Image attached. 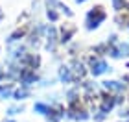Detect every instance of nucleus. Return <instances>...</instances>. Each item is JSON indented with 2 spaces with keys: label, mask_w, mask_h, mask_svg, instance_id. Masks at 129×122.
I'll use <instances>...</instances> for the list:
<instances>
[{
  "label": "nucleus",
  "mask_w": 129,
  "mask_h": 122,
  "mask_svg": "<svg viewBox=\"0 0 129 122\" xmlns=\"http://www.w3.org/2000/svg\"><path fill=\"white\" fill-rule=\"evenodd\" d=\"M103 19H105V13L102 11V8H96L94 11L89 13V17H87V24H89V28H96Z\"/></svg>",
  "instance_id": "1"
},
{
  "label": "nucleus",
  "mask_w": 129,
  "mask_h": 122,
  "mask_svg": "<svg viewBox=\"0 0 129 122\" xmlns=\"http://www.w3.org/2000/svg\"><path fill=\"white\" fill-rule=\"evenodd\" d=\"M114 106V98L113 96H103L102 98V106H100V113H109Z\"/></svg>",
  "instance_id": "2"
},
{
  "label": "nucleus",
  "mask_w": 129,
  "mask_h": 122,
  "mask_svg": "<svg viewBox=\"0 0 129 122\" xmlns=\"http://www.w3.org/2000/svg\"><path fill=\"white\" fill-rule=\"evenodd\" d=\"M92 74L94 76H98V74H103L105 70H107V65H105V61H102V59H96V61H92Z\"/></svg>",
  "instance_id": "3"
},
{
  "label": "nucleus",
  "mask_w": 129,
  "mask_h": 122,
  "mask_svg": "<svg viewBox=\"0 0 129 122\" xmlns=\"http://www.w3.org/2000/svg\"><path fill=\"white\" fill-rule=\"evenodd\" d=\"M103 85L107 91H113V92H122V89H124V85L118 83V81H105Z\"/></svg>",
  "instance_id": "4"
},
{
  "label": "nucleus",
  "mask_w": 129,
  "mask_h": 122,
  "mask_svg": "<svg viewBox=\"0 0 129 122\" xmlns=\"http://www.w3.org/2000/svg\"><path fill=\"white\" fill-rule=\"evenodd\" d=\"M33 109H35L37 113H41V115H48V113H50V107L46 106V104H41V102H39V104H35V107H33Z\"/></svg>",
  "instance_id": "5"
},
{
  "label": "nucleus",
  "mask_w": 129,
  "mask_h": 122,
  "mask_svg": "<svg viewBox=\"0 0 129 122\" xmlns=\"http://www.w3.org/2000/svg\"><path fill=\"white\" fill-rule=\"evenodd\" d=\"M11 94V87H0V98H8Z\"/></svg>",
  "instance_id": "6"
},
{
  "label": "nucleus",
  "mask_w": 129,
  "mask_h": 122,
  "mask_svg": "<svg viewBox=\"0 0 129 122\" xmlns=\"http://www.w3.org/2000/svg\"><path fill=\"white\" fill-rule=\"evenodd\" d=\"M24 96H28V91H24V89L15 92V98H17V100H20V98H24Z\"/></svg>",
  "instance_id": "7"
},
{
  "label": "nucleus",
  "mask_w": 129,
  "mask_h": 122,
  "mask_svg": "<svg viewBox=\"0 0 129 122\" xmlns=\"http://www.w3.org/2000/svg\"><path fill=\"white\" fill-rule=\"evenodd\" d=\"M19 111H22V107H11L8 113H9V115H15V113H19Z\"/></svg>",
  "instance_id": "8"
},
{
  "label": "nucleus",
  "mask_w": 129,
  "mask_h": 122,
  "mask_svg": "<svg viewBox=\"0 0 129 122\" xmlns=\"http://www.w3.org/2000/svg\"><path fill=\"white\" fill-rule=\"evenodd\" d=\"M0 78H2V70H0Z\"/></svg>",
  "instance_id": "9"
},
{
  "label": "nucleus",
  "mask_w": 129,
  "mask_h": 122,
  "mask_svg": "<svg viewBox=\"0 0 129 122\" xmlns=\"http://www.w3.org/2000/svg\"><path fill=\"white\" fill-rule=\"evenodd\" d=\"M9 122H13V120H9Z\"/></svg>",
  "instance_id": "10"
}]
</instances>
